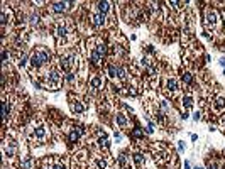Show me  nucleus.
<instances>
[{
    "label": "nucleus",
    "mask_w": 225,
    "mask_h": 169,
    "mask_svg": "<svg viewBox=\"0 0 225 169\" xmlns=\"http://www.w3.org/2000/svg\"><path fill=\"white\" fill-rule=\"evenodd\" d=\"M49 53L46 51V49H39V51H36L34 54H32V57H31V64L34 66V68H41L42 64H46V63H49Z\"/></svg>",
    "instance_id": "1"
},
{
    "label": "nucleus",
    "mask_w": 225,
    "mask_h": 169,
    "mask_svg": "<svg viewBox=\"0 0 225 169\" xmlns=\"http://www.w3.org/2000/svg\"><path fill=\"white\" fill-rule=\"evenodd\" d=\"M76 64V56H66L61 59V68L63 69H70Z\"/></svg>",
    "instance_id": "2"
},
{
    "label": "nucleus",
    "mask_w": 225,
    "mask_h": 169,
    "mask_svg": "<svg viewBox=\"0 0 225 169\" xmlns=\"http://www.w3.org/2000/svg\"><path fill=\"white\" fill-rule=\"evenodd\" d=\"M92 24H93L95 27H102L105 24V14H95L93 17H92Z\"/></svg>",
    "instance_id": "3"
},
{
    "label": "nucleus",
    "mask_w": 225,
    "mask_h": 169,
    "mask_svg": "<svg viewBox=\"0 0 225 169\" xmlns=\"http://www.w3.org/2000/svg\"><path fill=\"white\" fill-rule=\"evenodd\" d=\"M48 83H49V86H56L58 83H59V75H58L56 71H51V73H49Z\"/></svg>",
    "instance_id": "4"
},
{
    "label": "nucleus",
    "mask_w": 225,
    "mask_h": 169,
    "mask_svg": "<svg viewBox=\"0 0 225 169\" xmlns=\"http://www.w3.org/2000/svg\"><path fill=\"white\" fill-rule=\"evenodd\" d=\"M206 24H208V25H215V24H217V12H215V10H210V12H208Z\"/></svg>",
    "instance_id": "5"
},
{
    "label": "nucleus",
    "mask_w": 225,
    "mask_h": 169,
    "mask_svg": "<svg viewBox=\"0 0 225 169\" xmlns=\"http://www.w3.org/2000/svg\"><path fill=\"white\" fill-rule=\"evenodd\" d=\"M66 5H68V3H64V2H56V3H53V10H54V12H64V10H66Z\"/></svg>",
    "instance_id": "6"
},
{
    "label": "nucleus",
    "mask_w": 225,
    "mask_h": 169,
    "mask_svg": "<svg viewBox=\"0 0 225 169\" xmlns=\"http://www.w3.org/2000/svg\"><path fill=\"white\" fill-rule=\"evenodd\" d=\"M56 36H58V37H64V36H66V27H64L63 24H58V27H56Z\"/></svg>",
    "instance_id": "7"
},
{
    "label": "nucleus",
    "mask_w": 225,
    "mask_h": 169,
    "mask_svg": "<svg viewBox=\"0 0 225 169\" xmlns=\"http://www.w3.org/2000/svg\"><path fill=\"white\" fill-rule=\"evenodd\" d=\"M80 135H81V130H80V129H73V130H71V134H70V140H71V142H75V140H78V139H80Z\"/></svg>",
    "instance_id": "8"
},
{
    "label": "nucleus",
    "mask_w": 225,
    "mask_h": 169,
    "mask_svg": "<svg viewBox=\"0 0 225 169\" xmlns=\"http://www.w3.org/2000/svg\"><path fill=\"white\" fill-rule=\"evenodd\" d=\"M90 59H92V63L93 64H100V61H102V56L96 53V51H92V54H90Z\"/></svg>",
    "instance_id": "9"
},
{
    "label": "nucleus",
    "mask_w": 225,
    "mask_h": 169,
    "mask_svg": "<svg viewBox=\"0 0 225 169\" xmlns=\"http://www.w3.org/2000/svg\"><path fill=\"white\" fill-rule=\"evenodd\" d=\"M98 9H100V14H105V12H108L110 3H108V2H100V3H98Z\"/></svg>",
    "instance_id": "10"
},
{
    "label": "nucleus",
    "mask_w": 225,
    "mask_h": 169,
    "mask_svg": "<svg viewBox=\"0 0 225 169\" xmlns=\"http://www.w3.org/2000/svg\"><path fill=\"white\" fill-rule=\"evenodd\" d=\"M134 161H135V166H137V168H141V166L144 164V156L135 154V156H134Z\"/></svg>",
    "instance_id": "11"
},
{
    "label": "nucleus",
    "mask_w": 225,
    "mask_h": 169,
    "mask_svg": "<svg viewBox=\"0 0 225 169\" xmlns=\"http://www.w3.org/2000/svg\"><path fill=\"white\" fill-rule=\"evenodd\" d=\"M2 113H3V120H7V117H9V105H7V102L2 103Z\"/></svg>",
    "instance_id": "12"
},
{
    "label": "nucleus",
    "mask_w": 225,
    "mask_h": 169,
    "mask_svg": "<svg viewBox=\"0 0 225 169\" xmlns=\"http://www.w3.org/2000/svg\"><path fill=\"white\" fill-rule=\"evenodd\" d=\"M71 108H73V112H83V110H85L83 105L78 103V102H76V103H71Z\"/></svg>",
    "instance_id": "13"
},
{
    "label": "nucleus",
    "mask_w": 225,
    "mask_h": 169,
    "mask_svg": "<svg viewBox=\"0 0 225 169\" xmlns=\"http://www.w3.org/2000/svg\"><path fill=\"white\" fill-rule=\"evenodd\" d=\"M117 124L124 127V125H127V118H125L124 115H117Z\"/></svg>",
    "instance_id": "14"
},
{
    "label": "nucleus",
    "mask_w": 225,
    "mask_h": 169,
    "mask_svg": "<svg viewBox=\"0 0 225 169\" xmlns=\"http://www.w3.org/2000/svg\"><path fill=\"white\" fill-rule=\"evenodd\" d=\"M193 105V100H191V96H186V98H183V107L185 108H190Z\"/></svg>",
    "instance_id": "15"
},
{
    "label": "nucleus",
    "mask_w": 225,
    "mask_h": 169,
    "mask_svg": "<svg viewBox=\"0 0 225 169\" xmlns=\"http://www.w3.org/2000/svg\"><path fill=\"white\" fill-rule=\"evenodd\" d=\"M31 168H32V159L29 157V159H25L22 162V169H31Z\"/></svg>",
    "instance_id": "16"
},
{
    "label": "nucleus",
    "mask_w": 225,
    "mask_h": 169,
    "mask_svg": "<svg viewBox=\"0 0 225 169\" xmlns=\"http://www.w3.org/2000/svg\"><path fill=\"white\" fill-rule=\"evenodd\" d=\"M176 86H178V83H176V79H168V88L169 90H176Z\"/></svg>",
    "instance_id": "17"
},
{
    "label": "nucleus",
    "mask_w": 225,
    "mask_h": 169,
    "mask_svg": "<svg viewBox=\"0 0 225 169\" xmlns=\"http://www.w3.org/2000/svg\"><path fill=\"white\" fill-rule=\"evenodd\" d=\"M183 79H185L186 83H191V81H193V78H191V75H190V73H185V75H183Z\"/></svg>",
    "instance_id": "18"
},
{
    "label": "nucleus",
    "mask_w": 225,
    "mask_h": 169,
    "mask_svg": "<svg viewBox=\"0 0 225 169\" xmlns=\"http://www.w3.org/2000/svg\"><path fill=\"white\" fill-rule=\"evenodd\" d=\"M44 134H46V132H44L42 127H39L38 130H36V135H38V137H44Z\"/></svg>",
    "instance_id": "19"
},
{
    "label": "nucleus",
    "mask_w": 225,
    "mask_h": 169,
    "mask_svg": "<svg viewBox=\"0 0 225 169\" xmlns=\"http://www.w3.org/2000/svg\"><path fill=\"white\" fill-rule=\"evenodd\" d=\"M100 83H102V78H95V79H92V85H93V86H100Z\"/></svg>",
    "instance_id": "20"
},
{
    "label": "nucleus",
    "mask_w": 225,
    "mask_h": 169,
    "mask_svg": "<svg viewBox=\"0 0 225 169\" xmlns=\"http://www.w3.org/2000/svg\"><path fill=\"white\" fill-rule=\"evenodd\" d=\"M215 107H217V108H222V107H224V100H217Z\"/></svg>",
    "instance_id": "21"
},
{
    "label": "nucleus",
    "mask_w": 225,
    "mask_h": 169,
    "mask_svg": "<svg viewBox=\"0 0 225 169\" xmlns=\"http://www.w3.org/2000/svg\"><path fill=\"white\" fill-rule=\"evenodd\" d=\"M132 134H134L135 137H141V135H142V132H141V129H135V130L132 132Z\"/></svg>",
    "instance_id": "22"
},
{
    "label": "nucleus",
    "mask_w": 225,
    "mask_h": 169,
    "mask_svg": "<svg viewBox=\"0 0 225 169\" xmlns=\"http://www.w3.org/2000/svg\"><path fill=\"white\" fill-rule=\"evenodd\" d=\"M53 169H64V166H61V164H58V166H54Z\"/></svg>",
    "instance_id": "23"
},
{
    "label": "nucleus",
    "mask_w": 225,
    "mask_h": 169,
    "mask_svg": "<svg viewBox=\"0 0 225 169\" xmlns=\"http://www.w3.org/2000/svg\"><path fill=\"white\" fill-rule=\"evenodd\" d=\"M185 169H190V162H185Z\"/></svg>",
    "instance_id": "24"
},
{
    "label": "nucleus",
    "mask_w": 225,
    "mask_h": 169,
    "mask_svg": "<svg viewBox=\"0 0 225 169\" xmlns=\"http://www.w3.org/2000/svg\"><path fill=\"white\" fill-rule=\"evenodd\" d=\"M44 169H53V168H44Z\"/></svg>",
    "instance_id": "25"
},
{
    "label": "nucleus",
    "mask_w": 225,
    "mask_h": 169,
    "mask_svg": "<svg viewBox=\"0 0 225 169\" xmlns=\"http://www.w3.org/2000/svg\"><path fill=\"white\" fill-rule=\"evenodd\" d=\"M224 125H225V118H224Z\"/></svg>",
    "instance_id": "26"
}]
</instances>
